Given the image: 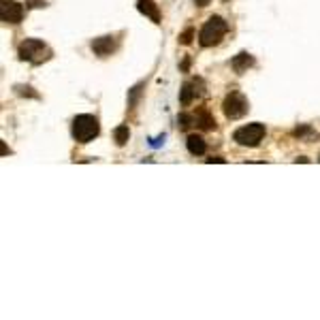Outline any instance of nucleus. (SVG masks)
Returning a JSON list of instances; mask_svg holds the SVG:
<instances>
[{"label": "nucleus", "mask_w": 320, "mask_h": 320, "mask_svg": "<svg viewBox=\"0 0 320 320\" xmlns=\"http://www.w3.org/2000/svg\"><path fill=\"white\" fill-rule=\"evenodd\" d=\"M207 162L211 165V162H226V160L224 158H218V156H216V158H207Z\"/></svg>", "instance_id": "6ab92c4d"}, {"label": "nucleus", "mask_w": 320, "mask_h": 320, "mask_svg": "<svg viewBox=\"0 0 320 320\" xmlns=\"http://www.w3.org/2000/svg\"><path fill=\"white\" fill-rule=\"evenodd\" d=\"M262 137H265V124H260V122L237 128L233 134V139L237 141L239 145H246V147H256L262 141Z\"/></svg>", "instance_id": "20e7f679"}, {"label": "nucleus", "mask_w": 320, "mask_h": 320, "mask_svg": "<svg viewBox=\"0 0 320 320\" xmlns=\"http://www.w3.org/2000/svg\"><path fill=\"white\" fill-rule=\"evenodd\" d=\"M196 124L205 128V130H213V128H216V120L211 118V113L207 109H201L196 113Z\"/></svg>", "instance_id": "f8f14e48"}, {"label": "nucleus", "mask_w": 320, "mask_h": 320, "mask_svg": "<svg viewBox=\"0 0 320 320\" xmlns=\"http://www.w3.org/2000/svg\"><path fill=\"white\" fill-rule=\"evenodd\" d=\"M26 4L32 9H41V6H47V0H26Z\"/></svg>", "instance_id": "dca6fc26"}, {"label": "nucleus", "mask_w": 320, "mask_h": 320, "mask_svg": "<svg viewBox=\"0 0 320 320\" xmlns=\"http://www.w3.org/2000/svg\"><path fill=\"white\" fill-rule=\"evenodd\" d=\"M30 90H32V88H24V85H17V92H19L21 96L28 94V96H34V98H37V94H34V92H30Z\"/></svg>", "instance_id": "f3484780"}, {"label": "nucleus", "mask_w": 320, "mask_h": 320, "mask_svg": "<svg viewBox=\"0 0 320 320\" xmlns=\"http://www.w3.org/2000/svg\"><path fill=\"white\" fill-rule=\"evenodd\" d=\"M192 124H196V116H190V113H180V116H177V126H180L182 130H188Z\"/></svg>", "instance_id": "4468645a"}, {"label": "nucleus", "mask_w": 320, "mask_h": 320, "mask_svg": "<svg viewBox=\"0 0 320 320\" xmlns=\"http://www.w3.org/2000/svg\"><path fill=\"white\" fill-rule=\"evenodd\" d=\"M186 147H188V152H190V154H194V156H203V154H205V149H207V143H205V139H203V137H198V134H190L188 141H186Z\"/></svg>", "instance_id": "9b49d317"}, {"label": "nucleus", "mask_w": 320, "mask_h": 320, "mask_svg": "<svg viewBox=\"0 0 320 320\" xmlns=\"http://www.w3.org/2000/svg\"><path fill=\"white\" fill-rule=\"evenodd\" d=\"M229 30V24H226L224 17L220 15H211L207 21H205V26L201 28V32H198V43H201L203 47H213L218 45L222 37Z\"/></svg>", "instance_id": "f257e3e1"}, {"label": "nucleus", "mask_w": 320, "mask_h": 320, "mask_svg": "<svg viewBox=\"0 0 320 320\" xmlns=\"http://www.w3.org/2000/svg\"><path fill=\"white\" fill-rule=\"evenodd\" d=\"M128 139H130V130H128V126H118L116 130H113V141L122 147V145H126L128 143Z\"/></svg>", "instance_id": "ddd939ff"}, {"label": "nucleus", "mask_w": 320, "mask_h": 320, "mask_svg": "<svg viewBox=\"0 0 320 320\" xmlns=\"http://www.w3.org/2000/svg\"><path fill=\"white\" fill-rule=\"evenodd\" d=\"M101 126H98V120L90 113H79L73 120V126H70V132H73V139L77 143H90L92 139L98 134Z\"/></svg>", "instance_id": "f03ea898"}, {"label": "nucleus", "mask_w": 320, "mask_h": 320, "mask_svg": "<svg viewBox=\"0 0 320 320\" xmlns=\"http://www.w3.org/2000/svg\"><path fill=\"white\" fill-rule=\"evenodd\" d=\"M0 19L4 24H19L24 19V6L15 0H0Z\"/></svg>", "instance_id": "423d86ee"}, {"label": "nucleus", "mask_w": 320, "mask_h": 320, "mask_svg": "<svg viewBox=\"0 0 320 320\" xmlns=\"http://www.w3.org/2000/svg\"><path fill=\"white\" fill-rule=\"evenodd\" d=\"M162 141H165V137H158V139H152V145H154V147H158V145L162 143Z\"/></svg>", "instance_id": "a211bd4d"}, {"label": "nucleus", "mask_w": 320, "mask_h": 320, "mask_svg": "<svg viewBox=\"0 0 320 320\" xmlns=\"http://www.w3.org/2000/svg\"><path fill=\"white\" fill-rule=\"evenodd\" d=\"M137 9H139V13H143L145 17L152 19L154 24H160V11L154 0H137Z\"/></svg>", "instance_id": "1a4fd4ad"}, {"label": "nucleus", "mask_w": 320, "mask_h": 320, "mask_svg": "<svg viewBox=\"0 0 320 320\" xmlns=\"http://www.w3.org/2000/svg\"><path fill=\"white\" fill-rule=\"evenodd\" d=\"M194 2H196L198 6H207V4H209V0H194Z\"/></svg>", "instance_id": "aec40b11"}, {"label": "nucleus", "mask_w": 320, "mask_h": 320, "mask_svg": "<svg viewBox=\"0 0 320 320\" xmlns=\"http://www.w3.org/2000/svg\"><path fill=\"white\" fill-rule=\"evenodd\" d=\"M198 85H201V81H198V79H190V81L184 83V88L180 90V103L182 105H190L198 94H201Z\"/></svg>", "instance_id": "0eeeda50"}, {"label": "nucleus", "mask_w": 320, "mask_h": 320, "mask_svg": "<svg viewBox=\"0 0 320 320\" xmlns=\"http://www.w3.org/2000/svg\"><path fill=\"white\" fill-rule=\"evenodd\" d=\"M19 60L24 62H32V64H41L52 58V49L39 39H26L17 49Z\"/></svg>", "instance_id": "7ed1b4c3"}, {"label": "nucleus", "mask_w": 320, "mask_h": 320, "mask_svg": "<svg viewBox=\"0 0 320 320\" xmlns=\"http://www.w3.org/2000/svg\"><path fill=\"white\" fill-rule=\"evenodd\" d=\"M231 66H233L235 73H239V75L246 73L250 66H254V56H250L248 52H241L231 60Z\"/></svg>", "instance_id": "9d476101"}, {"label": "nucleus", "mask_w": 320, "mask_h": 320, "mask_svg": "<svg viewBox=\"0 0 320 320\" xmlns=\"http://www.w3.org/2000/svg\"><path fill=\"white\" fill-rule=\"evenodd\" d=\"M113 49H116V39L113 37H101V39L92 41V52H94L96 56H101V58L109 56Z\"/></svg>", "instance_id": "6e6552de"}, {"label": "nucleus", "mask_w": 320, "mask_h": 320, "mask_svg": "<svg viewBox=\"0 0 320 320\" xmlns=\"http://www.w3.org/2000/svg\"><path fill=\"white\" fill-rule=\"evenodd\" d=\"M250 105H248V98L241 94V92H231V94L224 96V103H222V111L224 116L229 120H239L244 118Z\"/></svg>", "instance_id": "39448f33"}, {"label": "nucleus", "mask_w": 320, "mask_h": 320, "mask_svg": "<svg viewBox=\"0 0 320 320\" xmlns=\"http://www.w3.org/2000/svg\"><path fill=\"white\" fill-rule=\"evenodd\" d=\"M192 37H194V30H192V28H188V30H184V32L180 34V43H182V45H190V43H192Z\"/></svg>", "instance_id": "2eb2a0df"}]
</instances>
